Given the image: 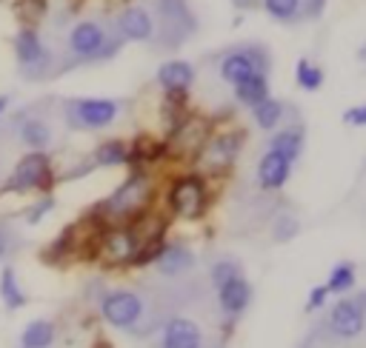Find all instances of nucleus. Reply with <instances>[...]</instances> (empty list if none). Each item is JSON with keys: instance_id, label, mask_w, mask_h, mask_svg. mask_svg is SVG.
<instances>
[{"instance_id": "nucleus-21", "label": "nucleus", "mask_w": 366, "mask_h": 348, "mask_svg": "<svg viewBox=\"0 0 366 348\" xmlns=\"http://www.w3.org/2000/svg\"><path fill=\"white\" fill-rule=\"evenodd\" d=\"M234 94L243 106H257L260 100L269 97V86H266V74H254V77H246L240 83H234Z\"/></svg>"}, {"instance_id": "nucleus-20", "label": "nucleus", "mask_w": 366, "mask_h": 348, "mask_svg": "<svg viewBox=\"0 0 366 348\" xmlns=\"http://www.w3.org/2000/svg\"><path fill=\"white\" fill-rule=\"evenodd\" d=\"M51 342H54V322H49V319H34L20 334L23 348H49Z\"/></svg>"}, {"instance_id": "nucleus-10", "label": "nucleus", "mask_w": 366, "mask_h": 348, "mask_svg": "<svg viewBox=\"0 0 366 348\" xmlns=\"http://www.w3.org/2000/svg\"><path fill=\"white\" fill-rule=\"evenodd\" d=\"M363 305H366V297L357 294V297H343L340 302H335L332 314H329V328L335 337H357L363 331Z\"/></svg>"}, {"instance_id": "nucleus-5", "label": "nucleus", "mask_w": 366, "mask_h": 348, "mask_svg": "<svg viewBox=\"0 0 366 348\" xmlns=\"http://www.w3.org/2000/svg\"><path fill=\"white\" fill-rule=\"evenodd\" d=\"M169 205L177 217L194 220L206 208V185L200 177H180L169 191Z\"/></svg>"}, {"instance_id": "nucleus-33", "label": "nucleus", "mask_w": 366, "mask_h": 348, "mask_svg": "<svg viewBox=\"0 0 366 348\" xmlns=\"http://www.w3.org/2000/svg\"><path fill=\"white\" fill-rule=\"evenodd\" d=\"M326 285H317V288H312L309 291V302H306V311H317L323 302H326Z\"/></svg>"}, {"instance_id": "nucleus-11", "label": "nucleus", "mask_w": 366, "mask_h": 348, "mask_svg": "<svg viewBox=\"0 0 366 348\" xmlns=\"http://www.w3.org/2000/svg\"><path fill=\"white\" fill-rule=\"evenodd\" d=\"M206 140H209V123L200 117H183L169 140V148L177 157H197Z\"/></svg>"}, {"instance_id": "nucleus-24", "label": "nucleus", "mask_w": 366, "mask_h": 348, "mask_svg": "<svg viewBox=\"0 0 366 348\" xmlns=\"http://www.w3.org/2000/svg\"><path fill=\"white\" fill-rule=\"evenodd\" d=\"M252 114H254V123L269 131V128H274V126L280 123V117H283V103L266 97V100H260L257 106H252Z\"/></svg>"}, {"instance_id": "nucleus-17", "label": "nucleus", "mask_w": 366, "mask_h": 348, "mask_svg": "<svg viewBox=\"0 0 366 348\" xmlns=\"http://www.w3.org/2000/svg\"><path fill=\"white\" fill-rule=\"evenodd\" d=\"M200 328L186 317H174L163 331V348H200Z\"/></svg>"}, {"instance_id": "nucleus-34", "label": "nucleus", "mask_w": 366, "mask_h": 348, "mask_svg": "<svg viewBox=\"0 0 366 348\" xmlns=\"http://www.w3.org/2000/svg\"><path fill=\"white\" fill-rule=\"evenodd\" d=\"M46 211H51V200H43V203H40V205H37V208L29 214V222H37V220H40Z\"/></svg>"}, {"instance_id": "nucleus-36", "label": "nucleus", "mask_w": 366, "mask_h": 348, "mask_svg": "<svg viewBox=\"0 0 366 348\" xmlns=\"http://www.w3.org/2000/svg\"><path fill=\"white\" fill-rule=\"evenodd\" d=\"M6 106H9V97H0V114L6 111Z\"/></svg>"}, {"instance_id": "nucleus-8", "label": "nucleus", "mask_w": 366, "mask_h": 348, "mask_svg": "<svg viewBox=\"0 0 366 348\" xmlns=\"http://www.w3.org/2000/svg\"><path fill=\"white\" fill-rule=\"evenodd\" d=\"M157 14L163 23V43L166 46H177L194 29V17H192L186 0H157Z\"/></svg>"}, {"instance_id": "nucleus-31", "label": "nucleus", "mask_w": 366, "mask_h": 348, "mask_svg": "<svg viewBox=\"0 0 366 348\" xmlns=\"http://www.w3.org/2000/svg\"><path fill=\"white\" fill-rule=\"evenodd\" d=\"M297 234V220H292V217H277L274 220V240H289V237H295Z\"/></svg>"}, {"instance_id": "nucleus-4", "label": "nucleus", "mask_w": 366, "mask_h": 348, "mask_svg": "<svg viewBox=\"0 0 366 348\" xmlns=\"http://www.w3.org/2000/svg\"><path fill=\"white\" fill-rule=\"evenodd\" d=\"M269 68V57L263 48H240V51H232L220 60V77L226 83H240L246 77H254V74H266Z\"/></svg>"}, {"instance_id": "nucleus-38", "label": "nucleus", "mask_w": 366, "mask_h": 348, "mask_svg": "<svg viewBox=\"0 0 366 348\" xmlns=\"http://www.w3.org/2000/svg\"><path fill=\"white\" fill-rule=\"evenodd\" d=\"M303 348H312V345H303Z\"/></svg>"}, {"instance_id": "nucleus-29", "label": "nucleus", "mask_w": 366, "mask_h": 348, "mask_svg": "<svg viewBox=\"0 0 366 348\" xmlns=\"http://www.w3.org/2000/svg\"><path fill=\"white\" fill-rule=\"evenodd\" d=\"M303 0H263V9L274 17V20H292L300 11Z\"/></svg>"}, {"instance_id": "nucleus-27", "label": "nucleus", "mask_w": 366, "mask_h": 348, "mask_svg": "<svg viewBox=\"0 0 366 348\" xmlns=\"http://www.w3.org/2000/svg\"><path fill=\"white\" fill-rule=\"evenodd\" d=\"M295 80H297L300 88L315 91V88H320V83H323V71H320V66H315V63H309V60H297V66H295Z\"/></svg>"}, {"instance_id": "nucleus-25", "label": "nucleus", "mask_w": 366, "mask_h": 348, "mask_svg": "<svg viewBox=\"0 0 366 348\" xmlns=\"http://www.w3.org/2000/svg\"><path fill=\"white\" fill-rule=\"evenodd\" d=\"M126 160H129V151H126V145L120 140H106L94 151V163L97 165H123Z\"/></svg>"}, {"instance_id": "nucleus-12", "label": "nucleus", "mask_w": 366, "mask_h": 348, "mask_svg": "<svg viewBox=\"0 0 366 348\" xmlns=\"http://www.w3.org/2000/svg\"><path fill=\"white\" fill-rule=\"evenodd\" d=\"M14 51H17V60L26 71H43V66H49V51L40 40V34L34 29H20L17 37H14Z\"/></svg>"}, {"instance_id": "nucleus-2", "label": "nucleus", "mask_w": 366, "mask_h": 348, "mask_svg": "<svg viewBox=\"0 0 366 348\" xmlns=\"http://www.w3.org/2000/svg\"><path fill=\"white\" fill-rule=\"evenodd\" d=\"M117 40L106 37V29L94 20H83L71 29L69 34V48L74 57L80 60H97V57H109L112 51H117Z\"/></svg>"}, {"instance_id": "nucleus-6", "label": "nucleus", "mask_w": 366, "mask_h": 348, "mask_svg": "<svg viewBox=\"0 0 366 348\" xmlns=\"http://www.w3.org/2000/svg\"><path fill=\"white\" fill-rule=\"evenodd\" d=\"M49 183H51V163H49V157H46L43 151L26 154V157L14 165V171H11V177H9V188H14V191L46 188Z\"/></svg>"}, {"instance_id": "nucleus-19", "label": "nucleus", "mask_w": 366, "mask_h": 348, "mask_svg": "<svg viewBox=\"0 0 366 348\" xmlns=\"http://www.w3.org/2000/svg\"><path fill=\"white\" fill-rule=\"evenodd\" d=\"M157 271L163 277H177V274H186L192 265H194V254L183 245H169L163 251H157Z\"/></svg>"}, {"instance_id": "nucleus-3", "label": "nucleus", "mask_w": 366, "mask_h": 348, "mask_svg": "<svg viewBox=\"0 0 366 348\" xmlns=\"http://www.w3.org/2000/svg\"><path fill=\"white\" fill-rule=\"evenodd\" d=\"M120 106L114 100H71L66 106V120L74 128H103L114 123Z\"/></svg>"}, {"instance_id": "nucleus-26", "label": "nucleus", "mask_w": 366, "mask_h": 348, "mask_svg": "<svg viewBox=\"0 0 366 348\" xmlns=\"http://www.w3.org/2000/svg\"><path fill=\"white\" fill-rule=\"evenodd\" d=\"M0 297H3V302L9 308H20L26 302V294H23V288H20V282H17L11 268H3V274H0Z\"/></svg>"}, {"instance_id": "nucleus-9", "label": "nucleus", "mask_w": 366, "mask_h": 348, "mask_svg": "<svg viewBox=\"0 0 366 348\" xmlns=\"http://www.w3.org/2000/svg\"><path fill=\"white\" fill-rule=\"evenodd\" d=\"M240 143H243L240 131L217 134V137L206 140L203 148L197 151L200 165H203L206 171H226V168L234 163V157H237V151H240Z\"/></svg>"}, {"instance_id": "nucleus-35", "label": "nucleus", "mask_w": 366, "mask_h": 348, "mask_svg": "<svg viewBox=\"0 0 366 348\" xmlns=\"http://www.w3.org/2000/svg\"><path fill=\"white\" fill-rule=\"evenodd\" d=\"M9 254V234L0 228V257H6Z\"/></svg>"}, {"instance_id": "nucleus-1", "label": "nucleus", "mask_w": 366, "mask_h": 348, "mask_svg": "<svg viewBox=\"0 0 366 348\" xmlns=\"http://www.w3.org/2000/svg\"><path fill=\"white\" fill-rule=\"evenodd\" d=\"M152 191H154V185H152V180H149L146 174H132V177L100 205L97 214H100L106 222H126V220H134L140 211L149 208Z\"/></svg>"}, {"instance_id": "nucleus-28", "label": "nucleus", "mask_w": 366, "mask_h": 348, "mask_svg": "<svg viewBox=\"0 0 366 348\" xmlns=\"http://www.w3.org/2000/svg\"><path fill=\"white\" fill-rule=\"evenodd\" d=\"M352 285H355V265H352V262H340V265H335L332 274H329V285H326V291L343 294V291H349Z\"/></svg>"}, {"instance_id": "nucleus-23", "label": "nucleus", "mask_w": 366, "mask_h": 348, "mask_svg": "<svg viewBox=\"0 0 366 348\" xmlns=\"http://www.w3.org/2000/svg\"><path fill=\"white\" fill-rule=\"evenodd\" d=\"M269 148L277 151V154H283L286 160H297L300 151H303V134L297 128H283V131H277L269 140Z\"/></svg>"}, {"instance_id": "nucleus-14", "label": "nucleus", "mask_w": 366, "mask_h": 348, "mask_svg": "<svg viewBox=\"0 0 366 348\" xmlns=\"http://www.w3.org/2000/svg\"><path fill=\"white\" fill-rule=\"evenodd\" d=\"M117 31H120L126 40H149V37L154 34L152 14H149L143 6H129V9H123V14L117 17Z\"/></svg>"}, {"instance_id": "nucleus-16", "label": "nucleus", "mask_w": 366, "mask_h": 348, "mask_svg": "<svg viewBox=\"0 0 366 348\" xmlns=\"http://www.w3.org/2000/svg\"><path fill=\"white\" fill-rule=\"evenodd\" d=\"M217 300H220V308L234 317V314L246 311V305H249V300H252V285L237 274V277L226 280V282L217 288Z\"/></svg>"}, {"instance_id": "nucleus-7", "label": "nucleus", "mask_w": 366, "mask_h": 348, "mask_svg": "<svg viewBox=\"0 0 366 348\" xmlns=\"http://www.w3.org/2000/svg\"><path fill=\"white\" fill-rule=\"evenodd\" d=\"M100 314L114 328H132L143 317V300L132 291H112L103 297Z\"/></svg>"}, {"instance_id": "nucleus-37", "label": "nucleus", "mask_w": 366, "mask_h": 348, "mask_svg": "<svg viewBox=\"0 0 366 348\" xmlns=\"http://www.w3.org/2000/svg\"><path fill=\"white\" fill-rule=\"evenodd\" d=\"M94 348H112V345H109V342H97Z\"/></svg>"}, {"instance_id": "nucleus-32", "label": "nucleus", "mask_w": 366, "mask_h": 348, "mask_svg": "<svg viewBox=\"0 0 366 348\" xmlns=\"http://www.w3.org/2000/svg\"><path fill=\"white\" fill-rule=\"evenodd\" d=\"M343 120L349 126H366V106H352L349 111H343Z\"/></svg>"}, {"instance_id": "nucleus-22", "label": "nucleus", "mask_w": 366, "mask_h": 348, "mask_svg": "<svg viewBox=\"0 0 366 348\" xmlns=\"http://www.w3.org/2000/svg\"><path fill=\"white\" fill-rule=\"evenodd\" d=\"M20 140H23L29 148L40 151V148H46V145L51 143V128H49V123H43V120H37V117H29V120L20 123Z\"/></svg>"}, {"instance_id": "nucleus-13", "label": "nucleus", "mask_w": 366, "mask_h": 348, "mask_svg": "<svg viewBox=\"0 0 366 348\" xmlns=\"http://www.w3.org/2000/svg\"><path fill=\"white\" fill-rule=\"evenodd\" d=\"M97 251L106 262L120 265V262H129L134 257L137 245H134V237H132L129 228H109V231H103V237L97 242Z\"/></svg>"}, {"instance_id": "nucleus-15", "label": "nucleus", "mask_w": 366, "mask_h": 348, "mask_svg": "<svg viewBox=\"0 0 366 348\" xmlns=\"http://www.w3.org/2000/svg\"><path fill=\"white\" fill-rule=\"evenodd\" d=\"M289 168H292V160H286L283 154H277V151L269 148V151L263 154L260 165H257V180H260L263 188L274 191V188H280V185L289 180Z\"/></svg>"}, {"instance_id": "nucleus-30", "label": "nucleus", "mask_w": 366, "mask_h": 348, "mask_svg": "<svg viewBox=\"0 0 366 348\" xmlns=\"http://www.w3.org/2000/svg\"><path fill=\"white\" fill-rule=\"evenodd\" d=\"M237 274H240V268H237V262H232V260H220V262H214L212 271H209L214 288H220L226 280H232V277H237Z\"/></svg>"}, {"instance_id": "nucleus-18", "label": "nucleus", "mask_w": 366, "mask_h": 348, "mask_svg": "<svg viewBox=\"0 0 366 348\" xmlns=\"http://www.w3.org/2000/svg\"><path fill=\"white\" fill-rule=\"evenodd\" d=\"M192 80H194V68L186 60H169L157 68V83L166 91H186L192 86Z\"/></svg>"}]
</instances>
